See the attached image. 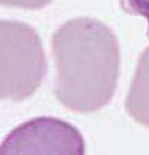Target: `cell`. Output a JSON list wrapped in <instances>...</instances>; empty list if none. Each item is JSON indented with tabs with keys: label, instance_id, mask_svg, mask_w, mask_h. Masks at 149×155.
Listing matches in <instances>:
<instances>
[{
	"label": "cell",
	"instance_id": "6da1fadb",
	"mask_svg": "<svg viewBox=\"0 0 149 155\" xmlns=\"http://www.w3.org/2000/svg\"><path fill=\"white\" fill-rule=\"evenodd\" d=\"M54 94L77 113L100 110L114 97L119 76V44L106 23L92 18L64 22L52 35Z\"/></svg>",
	"mask_w": 149,
	"mask_h": 155
},
{
	"label": "cell",
	"instance_id": "7a4b0ae2",
	"mask_svg": "<svg viewBox=\"0 0 149 155\" xmlns=\"http://www.w3.org/2000/svg\"><path fill=\"white\" fill-rule=\"evenodd\" d=\"M48 63L41 38L23 22L0 21V97L21 102L41 86Z\"/></svg>",
	"mask_w": 149,
	"mask_h": 155
},
{
	"label": "cell",
	"instance_id": "3957f363",
	"mask_svg": "<svg viewBox=\"0 0 149 155\" xmlns=\"http://www.w3.org/2000/svg\"><path fill=\"white\" fill-rule=\"evenodd\" d=\"M2 155H84L81 132L67 121L36 117L10 132L0 147Z\"/></svg>",
	"mask_w": 149,
	"mask_h": 155
},
{
	"label": "cell",
	"instance_id": "277c9868",
	"mask_svg": "<svg viewBox=\"0 0 149 155\" xmlns=\"http://www.w3.org/2000/svg\"><path fill=\"white\" fill-rule=\"evenodd\" d=\"M125 107L136 123L149 128V46L138 59Z\"/></svg>",
	"mask_w": 149,
	"mask_h": 155
},
{
	"label": "cell",
	"instance_id": "5b68a950",
	"mask_svg": "<svg viewBox=\"0 0 149 155\" xmlns=\"http://www.w3.org/2000/svg\"><path fill=\"white\" fill-rule=\"evenodd\" d=\"M120 7L131 15H141L148 21L149 34V0H120Z\"/></svg>",
	"mask_w": 149,
	"mask_h": 155
},
{
	"label": "cell",
	"instance_id": "8992f818",
	"mask_svg": "<svg viewBox=\"0 0 149 155\" xmlns=\"http://www.w3.org/2000/svg\"><path fill=\"white\" fill-rule=\"evenodd\" d=\"M51 2L52 0H0L3 5L25 8V10H40L48 5Z\"/></svg>",
	"mask_w": 149,
	"mask_h": 155
}]
</instances>
